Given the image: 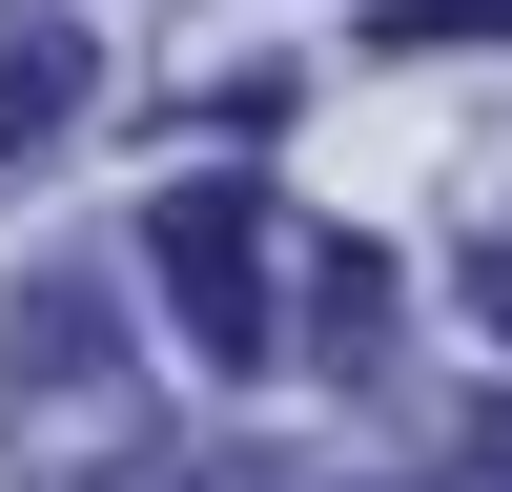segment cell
Instances as JSON below:
<instances>
[{"mask_svg": "<svg viewBox=\"0 0 512 492\" xmlns=\"http://www.w3.org/2000/svg\"><path fill=\"white\" fill-rule=\"evenodd\" d=\"M472 451H492V492H512V410H492V431H472Z\"/></svg>", "mask_w": 512, "mask_h": 492, "instance_id": "8992f818", "label": "cell"}, {"mask_svg": "<svg viewBox=\"0 0 512 492\" xmlns=\"http://www.w3.org/2000/svg\"><path fill=\"white\" fill-rule=\"evenodd\" d=\"M82 82H103V62H82V21H0V164H21V144H62V123H82Z\"/></svg>", "mask_w": 512, "mask_h": 492, "instance_id": "7a4b0ae2", "label": "cell"}, {"mask_svg": "<svg viewBox=\"0 0 512 492\" xmlns=\"http://www.w3.org/2000/svg\"><path fill=\"white\" fill-rule=\"evenodd\" d=\"M308 328H328V349H369V328H390V267H369V246H328V287H308Z\"/></svg>", "mask_w": 512, "mask_h": 492, "instance_id": "3957f363", "label": "cell"}, {"mask_svg": "<svg viewBox=\"0 0 512 492\" xmlns=\"http://www.w3.org/2000/svg\"><path fill=\"white\" fill-rule=\"evenodd\" d=\"M144 287H164V328H185V349L205 369H267V205H246V185H164L144 205Z\"/></svg>", "mask_w": 512, "mask_h": 492, "instance_id": "6da1fadb", "label": "cell"}, {"mask_svg": "<svg viewBox=\"0 0 512 492\" xmlns=\"http://www.w3.org/2000/svg\"><path fill=\"white\" fill-rule=\"evenodd\" d=\"M451 287H472V308H492V328H512V246H472V267H451Z\"/></svg>", "mask_w": 512, "mask_h": 492, "instance_id": "5b68a950", "label": "cell"}, {"mask_svg": "<svg viewBox=\"0 0 512 492\" xmlns=\"http://www.w3.org/2000/svg\"><path fill=\"white\" fill-rule=\"evenodd\" d=\"M390 41H512V0H390Z\"/></svg>", "mask_w": 512, "mask_h": 492, "instance_id": "277c9868", "label": "cell"}]
</instances>
